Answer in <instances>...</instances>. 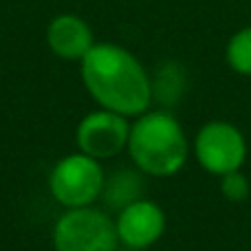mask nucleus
<instances>
[{
	"mask_svg": "<svg viewBox=\"0 0 251 251\" xmlns=\"http://www.w3.org/2000/svg\"><path fill=\"white\" fill-rule=\"evenodd\" d=\"M47 44L62 60H82L93 49V31L84 18L75 13H60L49 22Z\"/></svg>",
	"mask_w": 251,
	"mask_h": 251,
	"instance_id": "obj_8",
	"label": "nucleus"
},
{
	"mask_svg": "<svg viewBox=\"0 0 251 251\" xmlns=\"http://www.w3.org/2000/svg\"><path fill=\"white\" fill-rule=\"evenodd\" d=\"M194 156L205 172L225 176L243 168L247 159V141L236 126L209 122L194 139Z\"/></svg>",
	"mask_w": 251,
	"mask_h": 251,
	"instance_id": "obj_5",
	"label": "nucleus"
},
{
	"mask_svg": "<svg viewBox=\"0 0 251 251\" xmlns=\"http://www.w3.org/2000/svg\"><path fill=\"white\" fill-rule=\"evenodd\" d=\"M115 218L93 207L66 209L53 227L55 251H119Z\"/></svg>",
	"mask_w": 251,
	"mask_h": 251,
	"instance_id": "obj_3",
	"label": "nucleus"
},
{
	"mask_svg": "<svg viewBox=\"0 0 251 251\" xmlns=\"http://www.w3.org/2000/svg\"><path fill=\"white\" fill-rule=\"evenodd\" d=\"M79 73L88 95L101 108L124 117H139L150 108V77L141 62L119 44H93L79 60Z\"/></svg>",
	"mask_w": 251,
	"mask_h": 251,
	"instance_id": "obj_1",
	"label": "nucleus"
},
{
	"mask_svg": "<svg viewBox=\"0 0 251 251\" xmlns=\"http://www.w3.org/2000/svg\"><path fill=\"white\" fill-rule=\"evenodd\" d=\"M141 192H143L141 176H139L137 172H132V170H119V172H115L110 178H106L101 196H104V201L110 207H115L119 212L126 205L143 199Z\"/></svg>",
	"mask_w": 251,
	"mask_h": 251,
	"instance_id": "obj_9",
	"label": "nucleus"
},
{
	"mask_svg": "<svg viewBox=\"0 0 251 251\" xmlns=\"http://www.w3.org/2000/svg\"><path fill=\"white\" fill-rule=\"evenodd\" d=\"M119 243L130 249H150L165 234V212L148 199L126 205L115 218Z\"/></svg>",
	"mask_w": 251,
	"mask_h": 251,
	"instance_id": "obj_7",
	"label": "nucleus"
},
{
	"mask_svg": "<svg viewBox=\"0 0 251 251\" xmlns=\"http://www.w3.org/2000/svg\"><path fill=\"white\" fill-rule=\"evenodd\" d=\"M122 251H146V249H130V247H124Z\"/></svg>",
	"mask_w": 251,
	"mask_h": 251,
	"instance_id": "obj_12",
	"label": "nucleus"
},
{
	"mask_svg": "<svg viewBox=\"0 0 251 251\" xmlns=\"http://www.w3.org/2000/svg\"><path fill=\"white\" fill-rule=\"evenodd\" d=\"M104 183L101 163L84 152L62 156L49 174V192L64 209L93 205L104 192Z\"/></svg>",
	"mask_w": 251,
	"mask_h": 251,
	"instance_id": "obj_4",
	"label": "nucleus"
},
{
	"mask_svg": "<svg viewBox=\"0 0 251 251\" xmlns=\"http://www.w3.org/2000/svg\"><path fill=\"white\" fill-rule=\"evenodd\" d=\"M227 62L240 75H251V26L243 29L229 40Z\"/></svg>",
	"mask_w": 251,
	"mask_h": 251,
	"instance_id": "obj_10",
	"label": "nucleus"
},
{
	"mask_svg": "<svg viewBox=\"0 0 251 251\" xmlns=\"http://www.w3.org/2000/svg\"><path fill=\"white\" fill-rule=\"evenodd\" d=\"M130 124L128 117L113 110H93L79 122L75 130V141L79 152L93 159H113L128 148Z\"/></svg>",
	"mask_w": 251,
	"mask_h": 251,
	"instance_id": "obj_6",
	"label": "nucleus"
},
{
	"mask_svg": "<svg viewBox=\"0 0 251 251\" xmlns=\"http://www.w3.org/2000/svg\"><path fill=\"white\" fill-rule=\"evenodd\" d=\"M126 150L139 172L163 178L183 170L190 156V143L174 115L154 110L139 115L130 126Z\"/></svg>",
	"mask_w": 251,
	"mask_h": 251,
	"instance_id": "obj_2",
	"label": "nucleus"
},
{
	"mask_svg": "<svg viewBox=\"0 0 251 251\" xmlns=\"http://www.w3.org/2000/svg\"><path fill=\"white\" fill-rule=\"evenodd\" d=\"M221 192L229 203H245L251 194V183L240 170L221 176Z\"/></svg>",
	"mask_w": 251,
	"mask_h": 251,
	"instance_id": "obj_11",
	"label": "nucleus"
}]
</instances>
